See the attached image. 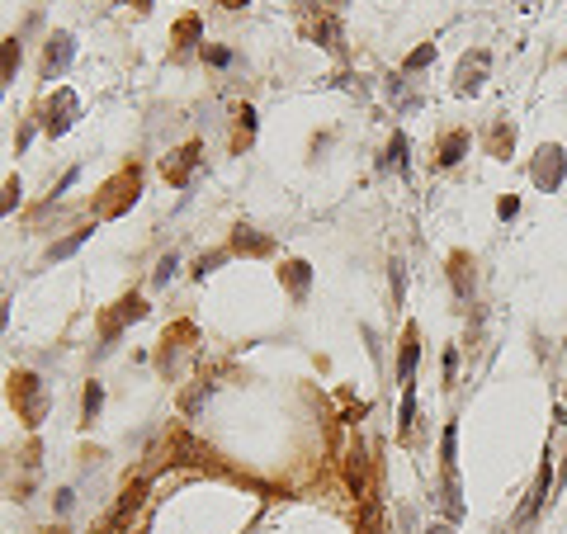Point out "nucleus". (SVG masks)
Listing matches in <instances>:
<instances>
[{"instance_id": "obj_13", "label": "nucleus", "mask_w": 567, "mask_h": 534, "mask_svg": "<svg viewBox=\"0 0 567 534\" xmlns=\"http://www.w3.org/2000/svg\"><path fill=\"white\" fill-rule=\"evenodd\" d=\"M15 199H19V180H10V185H5V194H0V213H10V208H15Z\"/></svg>"}, {"instance_id": "obj_9", "label": "nucleus", "mask_w": 567, "mask_h": 534, "mask_svg": "<svg viewBox=\"0 0 567 534\" xmlns=\"http://www.w3.org/2000/svg\"><path fill=\"white\" fill-rule=\"evenodd\" d=\"M284 274H289V284H294V294L303 298V289H307V265H303V260H289V265H284Z\"/></svg>"}, {"instance_id": "obj_16", "label": "nucleus", "mask_w": 567, "mask_h": 534, "mask_svg": "<svg viewBox=\"0 0 567 534\" xmlns=\"http://www.w3.org/2000/svg\"><path fill=\"white\" fill-rule=\"evenodd\" d=\"M137 10H152V0H137Z\"/></svg>"}, {"instance_id": "obj_4", "label": "nucleus", "mask_w": 567, "mask_h": 534, "mask_svg": "<svg viewBox=\"0 0 567 534\" xmlns=\"http://www.w3.org/2000/svg\"><path fill=\"white\" fill-rule=\"evenodd\" d=\"M19 66V38H5V48H0V90L10 85V71Z\"/></svg>"}, {"instance_id": "obj_2", "label": "nucleus", "mask_w": 567, "mask_h": 534, "mask_svg": "<svg viewBox=\"0 0 567 534\" xmlns=\"http://www.w3.org/2000/svg\"><path fill=\"white\" fill-rule=\"evenodd\" d=\"M563 152H558V147H543L539 152V166H534V180H539L543 189H558L563 185Z\"/></svg>"}, {"instance_id": "obj_1", "label": "nucleus", "mask_w": 567, "mask_h": 534, "mask_svg": "<svg viewBox=\"0 0 567 534\" xmlns=\"http://www.w3.org/2000/svg\"><path fill=\"white\" fill-rule=\"evenodd\" d=\"M10 398H15V407L28 416V426H38V416H43V383H38L33 374H15Z\"/></svg>"}, {"instance_id": "obj_11", "label": "nucleus", "mask_w": 567, "mask_h": 534, "mask_svg": "<svg viewBox=\"0 0 567 534\" xmlns=\"http://www.w3.org/2000/svg\"><path fill=\"white\" fill-rule=\"evenodd\" d=\"M431 57H435V43H426V48H416V53L406 57V66H411V71H421V66H426Z\"/></svg>"}, {"instance_id": "obj_3", "label": "nucleus", "mask_w": 567, "mask_h": 534, "mask_svg": "<svg viewBox=\"0 0 567 534\" xmlns=\"http://www.w3.org/2000/svg\"><path fill=\"white\" fill-rule=\"evenodd\" d=\"M71 53H76V48H71V33H53V43H48V62H43V76L53 80L57 71L71 62Z\"/></svg>"}, {"instance_id": "obj_10", "label": "nucleus", "mask_w": 567, "mask_h": 534, "mask_svg": "<svg viewBox=\"0 0 567 534\" xmlns=\"http://www.w3.org/2000/svg\"><path fill=\"white\" fill-rule=\"evenodd\" d=\"M237 251H255V256H260V251H270V241L246 237V227H242V232H237Z\"/></svg>"}, {"instance_id": "obj_8", "label": "nucleus", "mask_w": 567, "mask_h": 534, "mask_svg": "<svg viewBox=\"0 0 567 534\" xmlns=\"http://www.w3.org/2000/svg\"><path fill=\"white\" fill-rule=\"evenodd\" d=\"M416 331H406V341H402V378H411V369H416Z\"/></svg>"}, {"instance_id": "obj_12", "label": "nucleus", "mask_w": 567, "mask_h": 534, "mask_svg": "<svg viewBox=\"0 0 567 534\" xmlns=\"http://www.w3.org/2000/svg\"><path fill=\"white\" fill-rule=\"evenodd\" d=\"M222 260H227V251H213V256H204V260H199V269H194V274H199V279H208V269L222 265Z\"/></svg>"}, {"instance_id": "obj_6", "label": "nucleus", "mask_w": 567, "mask_h": 534, "mask_svg": "<svg viewBox=\"0 0 567 534\" xmlns=\"http://www.w3.org/2000/svg\"><path fill=\"white\" fill-rule=\"evenodd\" d=\"M100 407H105V388H100V383H90V388H85V407H81L85 426H90V421L100 416Z\"/></svg>"}, {"instance_id": "obj_5", "label": "nucleus", "mask_w": 567, "mask_h": 534, "mask_svg": "<svg viewBox=\"0 0 567 534\" xmlns=\"http://www.w3.org/2000/svg\"><path fill=\"white\" fill-rule=\"evenodd\" d=\"M463 147H468V137L449 133V137H444V147H440V166H454V161L463 157Z\"/></svg>"}, {"instance_id": "obj_15", "label": "nucleus", "mask_w": 567, "mask_h": 534, "mask_svg": "<svg viewBox=\"0 0 567 534\" xmlns=\"http://www.w3.org/2000/svg\"><path fill=\"white\" fill-rule=\"evenodd\" d=\"M496 213H501V217H515V213H520V199H515V194H506V199L496 204Z\"/></svg>"}, {"instance_id": "obj_14", "label": "nucleus", "mask_w": 567, "mask_h": 534, "mask_svg": "<svg viewBox=\"0 0 567 534\" xmlns=\"http://www.w3.org/2000/svg\"><path fill=\"white\" fill-rule=\"evenodd\" d=\"M175 269H180V260H175V256H165L161 265H156V284H165V279H170Z\"/></svg>"}, {"instance_id": "obj_17", "label": "nucleus", "mask_w": 567, "mask_h": 534, "mask_svg": "<svg viewBox=\"0 0 567 534\" xmlns=\"http://www.w3.org/2000/svg\"><path fill=\"white\" fill-rule=\"evenodd\" d=\"M5 317H10V312H5V303H0V326H5Z\"/></svg>"}, {"instance_id": "obj_7", "label": "nucleus", "mask_w": 567, "mask_h": 534, "mask_svg": "<svg viewBox=\"0 0 567 534\" xmlns=\"http://www.w3.org/2000/svg\"><path fill=\"white\" fill-rule=\"evenodd\" d=\"M90 232H95V227H81V232H71L66 241H57V246L48 251V256H53V260H62V256H71V251H76V246H81V241L90 237Z\"/></svg>"}]
</instances>
